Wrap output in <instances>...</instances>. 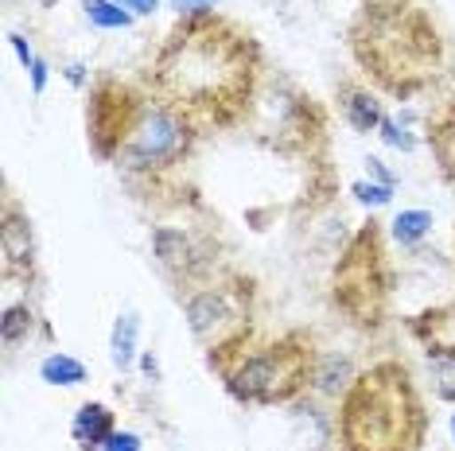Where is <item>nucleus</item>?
I'll return each instance as SVG.
<instances>
[{
  "label": "nucleus",
  "mask_w": 455,
  "mask_h": 451,
  "mask_svg": "<svg viewBox=\"0 0 455 451\" xmlns=\"http://www.w3.org/2000/svg\"><path fill=\"white\" fill-rule=\"evenodd\" d=\"M195 137H199V129L183 113H175L172 106L148 94L113 163L137 183H164L191 160Z\"/></svg>",
  "instance_id": "obj_6"
},
{
  "label": "nucleus",
  "mask_w": 455,
  "mask_h": 451,
  "mask_svg": "<svg viewBox=\"0 0 455 451\" xmlns=\"http://www.w3.org/2000/svg\"><path fill=\"white\" fill-rule=\"evenodd\" d=\"M32 327H36V312L28 304H12L4 312V320H0V338H4V346H16V343H24L28 335H32Z\"/></svg>",
  "instance_id": "obj_14"
},
{
  "label": "nucleus",
  "mask_w": 455,
  "mask_h": 451,
  "mask_svg": "<svg viewBox=\"0 0 455 451\" xmlns=\"http://www.w3.org/2000/svg\"><path fill=\"white\" fill-rule=\"evenodd\" d=\"M343 451H420L428 436V413L401 362H374L355 374L339 405Z\"/></svg>",
  "instance_id": "obj_3"
},
{
  "label": "nucleus",
  "mask_w": 455,
  "mask_h": 451,
  "mask_svg": "<svg viewBox=\"0 0 455 451\" xmlns=\"http://www.w3.org/2000/svg\"><path fill=\"white\" fill-rule=\"evenodd\" d=\"M132 331H137V323H132V315L117 323V335H113V362L117 366H129L132 358Z\"/></svg>",
  "instance_id": "obj_19"
},
{
  "label": "nucleus",
  "mask_w": 455,
  "mask_h": 451,
  "mask_svg": "<svg viewBox=\"0 0 455 451\" xmlns=\"http://www.w3.org/2000/svg\"><path fill=\"white\" fill-rule=\"evenodd\" d=\"M86 16L94 20L98 28H129V12H121V8H113L109 0H86Z\"/></svg>",
  "instance_id": "obj_18"
},
{
  "label": "nucleus",
  "mask_w": 455,
  "mask_h": 451,
  "mask_svg": "<svg viewBox=\"0 0 455 451\" xmlns=\"http://www.w3.org/2000/svg\"><path fill=\"white\" fill-rule=\"evenodd\" d=\"M121 8H129V12H137V16H144V12H152V8L160 4V0H117Z\"/></svg>",
  "instance_id": "obj_22"
},
{
  "label": "nucleus",
  "mask_w": 455,
  "mask_h": 451,
  "mask_svg": "<svg viewBox=\"0 0 455 451\" xmlns=\"http://www.w3.org/2000/svg\"><path fill=\"white\" fill-rule=\"evenodd\" d=\"M315 346L304 331H288L273 343H250L214 370L222 374L226 389L245 405H284L312 385Z\"/></svg>",
  "instance_id": "obj_4"
},
{
  "label": "nucleus",
  "mask_w": 455,
  "mask_h": 451,
  "mask_svg": "<svg viewBox=\"0 0 455 451\" xmlns=\"http://www.w3.org/2000/svg\"><path fill=\"white\" fill-rule=\"evenodd\" d=\"M113 436V413L106 405H82L75 416V439L82 447H106Z\"/></svg>",
  "instance_id": "obj_12"
},
{
  "label": "nucleus",
  "mask_w": 455,
  "mask_h": 451,
  "mask_svg": "<svg viewBox=\"0 0 455 451\" xmlns=\"http://www.w3.org/2000/svg\"><path fill=\"white\" fill-rule=\"evenodd\" d=\"M428 226H432V214H424V210H405V214H397V222H393V233H397V241H420L424 233H428Z\"/></svg>",
  "instance_id": "obj_17"
},
{
  "label": "nucleus",
  "mask_w": 455,
  "mask_h": 451,
  "mask_svg": "<svg viewBox=\"0 0 455 451\" xmlns=\"http://www.w3.org/2000/svg\"><path fill=\"white\" fill-rule=\"evenodd\" d=\"M428 366H432V374H436L440 397L455 401V346H432V351H428Z\"/></svg>",
  "instance_id": "obj_15"
},
{
  "label": "nucleus",
  "mask_w": 455,
  "mask_h": 451,
  "mask_svg": "<svg viewBox=\"0 0 455 451\" xmlns=\"http://www.w3.org/2000/svg\"><path fill=\"white\" fill-rule=\"evenodd\" d=\"M339 101H343L347 121H350V125H355L358 132H374L378 125H386V117H381L378 98L370 94V90H362V86H350V82H343V86H339Z\"/></svg>",
  "instance_id": "obj_11"
},
{
  "label": "nucleus",
  "mask_w": 455,
  "mask_h": 451,
  "mask_svg": "<svg viewBox=\"0 0 455 451\" xmlns=\"http://www.w3.org/2000/svg\"><path fill=\"white\" fill-rule=\"evenodd\" d=\"M0 257H4V276H32L36 269V245L32 222L16 210V202H4V230H0Z\"/></svg>",
  "instance_id": "obj_10"
},
{
  "label": "nucleus",
  "mask_w": 455,
  "mask_h": 451,
  "mask_svg": "<svg viewBox=\"0 0 455 451\" xmlns=\"http://www.w3.org/2000/svg\"><path fill=\"white\" fill-rule=\"evenodd\" d=\"M355 382V374H350V362L347 358H319L315 362V374H312V385L319 389V393H339L347 385Z\"/></svg>",
  "instance_id": "obj_13"
},
{
  "label": "nucleus",
  "mask_w": 455,
  "mask_h": 451,
  "mask_svg": "<svg viewBox=\"0 0 455 451\" xmlns=\"http://www.w3.org/2000/svg\"><path fill=\"white\" fill-rule=\"evenodd\" d=\"M101 451H140V439L132 436V432H113Z\"/></svg>",
  "instance_id": "obj_20"
},
{
  "label": "nucleus",
  "mask_w": 455,
  "mask_h": 451,
  "mask_svg": "<svg viewBox=\"0 0 455 451\" xmlns=\"http://www.w3.org/2000/svg\"><path fill=\"white\" fill-rule=\"evenodd\" d=\"M44 382H51V385H82L86 382V366H82L78 358L51 354L44 362Z\"/></svg>",
  "instance_id": "obj_16"
},
{
  "label": "nucleus",
  "mask_w": 455,
  "mask_h": 451,
  "mask_svg": "<svg viewBox=\"0 0 455 451\" xmlns=\"http://www.w3.org/2000/svg\"><path fill=\"white\" fill-rule=\"evenodd\" d=\"M144 98H148L144 90L129 86V82H117V78H101L94 86L90 109H86V129H90V148H94L98 160H106V163L117 160Z\"/></svg>",
  "instance_id": "obj_8"
},
{
  "label": "nucleus",
  "mask_w": 455,
  "mask_h": 451,
  "mask_svg": "<svg viewBox=\"0 0 455 451\" xmlns=\"http://www.w3.org/2000/svg\"><path fill=\"white\" fill-rule=\"evenodd\" d=\"M191 335L206 346L211 366H222L242 346L253 343V289L242 276H211L188 289L183 300Z\"/></svg>",
  "instance_id": "obj_5"
},
{
  "label": "nucleus",
  "mask_w": 455,
  "mask_h": 451,
  "mask_svg": "<svg viewBox=\"0 0 455 451\" xmlns=\"http://www.w3.org/2000/svg\"><path fill=\"white\" fill-rule=\"evenodd\" d=\"M214 0H175V8H180V16H188V12H206Z\"/></svg>",
  "instance_id": "obj_21"
},
{
  "label": "nucleus",
  "mask_w": 455,
  "mask_h": 451,
  "mask_svg": "<svg viewBox=\"0 0 455 451\" xmlns=\"http://www.w3.org/2000/svg\"><path fill=\"white\" fill-rule=\"evenodd\" d=\"M261 82V47L237 20L188 12L160 39L144 86L195 129H230L250 113Z\"/></svg>",
  "instance_id": "obj_1"
},
{
  "label": "nucleus",
  "mask_w": 455,
  "mask_h": 451,
  "mask_svg": "<svg viewBox=\"0 0 455 451\" xmlns=\"http://www.w3.org/2000/svg\"><path fill=\"white\" fill-rule=\"evenodd\" d=\"M152 253H156L160 269L168 276H175L180 284H188V289H195V284H203V281H211L214 276L211 249H206L203 241H195L188 230L160 226V230L152 233Z\"/></svg>",
  "instance_id": "obj_9"
},
{
  "label": "nucleus",
  "mask_w": 455,
  "mask_h": 451,
  "mask_svg": "<svg viewBox=\"0 0 455 451\" xmlns=\"http://www.w3.org/2000/svg\"><path fill=\"white\" fill-rule=\"evenodd\" d=\"M350 47L358 67L397 98L417 94L424 82H432L443 59L436 24L405 0H378L362 8L350 28Z\"/></svg>",
  "instance_id": "obj_2"
},
{
  "label": "nucleus",
  "mask_w": 455,
  "mask_h": 451,
  "mask_svg": "<svg viewBox=\"0 0 455 451\" xmlns=\"http://www.w3.org/2000/svg\"><path fill=\"white\" fill-rule=\"evenodd\" d=\"M451 432H455V416H451Z\"/></svg>",
  "instance_id": "obj_23"
},
{
  "label": "nucleus",
  "mask_w": 455,
  "mask_h": 451,
  "mask_svg": "<svg viewBox=\"0 0 455 451\" xmlns=\"http://www.w3.org/2000/svg\"><path fill=\"white\" fill-rule=\"evenodd\" d=\"M386 296H389V265H386V249H381V233L378 226H366V230H358V238L347 245V253L335 265V304L350 320L378 323Z\"/></svg>",
  "instance_id": "obj_7"
}]
</instances>
